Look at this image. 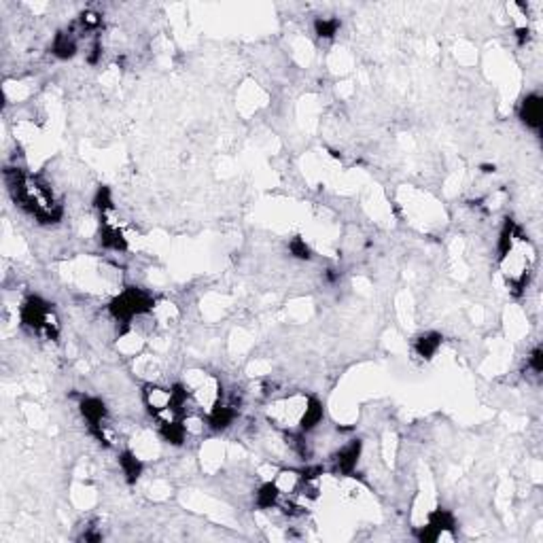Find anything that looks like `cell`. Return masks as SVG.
<instances>
[{
  "label": "cell",
  "mask_w": 543,
  "mask_h": 543,
  "mask_svg": "<svg viewBox=\"0 0 543 543\" xmlns=\"http://www.w3.org/2000/svg\"><path fill=\"white\" fill-rule=\"evenodd\" d=\"M7 185L13 200L32 214L39 223H58L62 219V206L55 200L51 187L41 176L28 174L19 168L7 170Z\"/></svg>",
  "instance_id": "1"
},
{
  "label": "cell",
  "mask_w": 543,
  "mask_h": 543,
  "mask_svg": "<svg viewBox=\"0 0 543 543\" xmlns=\"http://www.w3.org/2000/svg\"><path fill=\"white\" fill-rule=\"evenodd\" d=\"M322 404L316 397L302 393L280 397L268 406V420L274 426L286 431L288 436L291 433H310L322 422Z\"/></svg>",
  "instance_id": "2"
},
{
  "label": "cell",
  "mask_w": 543,
  "mask_h": 543,
  "mask_svg": "<svg viewBox=\"0 0 543 543\" xmlns=\"http://www.w3.org/2000/svg\"><path fill=\"white\" fill-rule=\"evenodd\" d=\"M185 388H187V397H189V406L193 412H198L200 416H208L216 406H221L225 402V390H223V382L216 378L214 374L208 372H189L183 380Z\"/></svg>",
  "instance_id": "3"
},
{
  "label": "cell",
  "mask_w": 543,
  "mask_h": 543,
  "mask_svg": "<svg viewBox=\"0 0 543 543\" xmlns=\"http://www.w3.org/2000/svg\"><path fill=\"white\" fill-rule=\"evenodd\" d=\"M19 318L26 329L45 340H55L60 336V320L49 302L41 298H28L19 308Z\"/></svg>",
  "instance_id": "4"
},
{
  "label": "cell",
  "mask_w": 543,
  "mask_h": 543,
  "mask_svg": "<svg viewBox=\"0 0 543 543\" xmlns=\"http://www.w3.org/2000/svg\"><path fill=\"white\" fill-rule=\"evenodd\" d=\"M155 308V300L147 293L142 291V288H136V286H130V288H123V291L113 298V302L108 304V312H111V316L119 322H132L140 316H147L151 314Z\"/></svg>",
  "instance_id": "5"
},
{
  "label": "cell",
  "mask_w": 543,
  "mask_h": 543,
  "mask_svg": "<svg viewBox=\"0 0 543 543\" xmlns=\"http://www.w3.org/2000/svg\"><path fill=\"white\" fill-rule=\"evenodd\" d=\"M361 448L363 446H361L359 440H352L346 446H342L338 450V454L334 456V472L340 476H350L361 458Z\"/></svg>",
  "instance_id": "6"
},
{
  "label": "cell",
  "mask_w": 543,
  "mask_h": 543,
  "mask_svg": "<svg viewBox=\"0 0 543 543\" xmlns=\"http://www.w3.org/2000/svg\"><path fill=\"white\" fill-rule=\"evenodd\" d=\"M518 115L522 119V123L535 132L541 130V123H543V102H541V96L539 94H528L520 108H518Z\"/></svg>",
  "instance_id": "7"
},
{
  "label": "cell",
  "mask_w": 543,
  "mask_h": 543,
  "mask_svg": "<svg viewBox=\"0 0 543 543\" xmlns=\"http://www.w3.org/2000/svg\"><path fill=\"white\" fill-rule=\"evenodd\" d=\"M79 51V39L72 30L66 32H58L55 39L51 43V53L58 55L60 60H68Z\"/></svg>",
  "instance_id": "8"
},
{
  "label": "cell",
  "mask_w": 543,
  "mask_h": 543,
  "mask_svg": "<svg viewBox=\"0 0 543 543\" xmlns=\"http://www.w3.org/2000/svg\"><path fill=\"white\" fill-rule=\"evenodd\" d=\"M255 503L259 510H276L280 503V490L276 486V482H266L259 486L257 494H255Z\"/></svg>",
  "instance_id": "9"
},
{
  "label": "cell",
  "mask_w": 543,
  "mask_h": 543,
  "mask_svg": "<svg viewBox=\"0 0 543 543\" xmlns=\"http://www.w3.org/2000/svg\"><path fill=\"white\" fill-rule=\"evenodd\" d=\"M440 346H442V336L440 334H424V336L414 340V350L422 359H431L433 354L440 350Z\"/></svg>",
  "instance_id": "10"
},
{
  "label": "cell",
  "mask_w": 543,
  "mask_h": 543,
  "mask_svg": "<svg viewBox=\"0 0 543 543\" xmlns=\"http://www.w3.org/2000/svg\"><path fill=\"white\" fill-rule=\"evenodd\" d=\"M119 467L130 484H134L142 474V460L134 452H121L119 454Z\"/></svg>",
  "instance_id": "11"
},
{
  "label": "cell",
  "mask_w": 543,
  "mask_h": 543,
  "mask_svg": "<svg viewBox=\"0 0 543 543\" xmlns=\"http://www.w3.org/2000/svg\"><path fill=\"white\" fill-rule=\"evenodd\" d=\"M314 30H316V34L320 36V39H334V36L338 34V30H340V19L318 17L314 21Z\"/></svg>",
  "instance_id": "12"
},
{
  "label": "cell",
  "mask_w": 543,
  "mask_h": 543,
  "mask_svg": "<svg viewBox=\"0 0 543 543\" xmlns=\"http://www.w3.org/2000/svg\"><path fill=\"white\" fill-rule=\"evenodd\" d=\"M288 248H291V252L295 257H300V259H310V248H308V244L302 240V238H295L291 244H288Z\"/></svg>",
  "instance_id": "13"
},
{
  "label": "cell",
  "mask_w": 543,
  "mask_h": 543,
  "mask_svg": "<svg viewBox=\"0 0 543 543\" xmlns=\"http://www.w3.org/2000/svg\"><path fill=\"white\" fill-rule=\"evenodd\" d=\"M528 368L535 372V374H541L543 370V356H541V348H535L528 356Z\"/></svg>",
  "instance_id": "14"
},
{
  "label": "cell",
  "mask_w": 543,
  "mask_h": 543,
  "mask_svg": "<svg viewBox=\"0 0 543 543\" xmlns=\"http://www.w3.org/2000/svg\"><path fill=\"white\" fill-rule=\"evenodd\" d=\"M516 39H518V45H526V43H528V39H531V30H528V26H522V28L516 30Z\"/></svg>",
  "instance_id": "15"
},
{
  "label": "cell",
  "mask_w": 543,
  "mask_h": 543,
  "mask_svg": "<svg viewBox=\"0 0 543 543\" xmlns=\"http://www.w3.org/2000/svg\"><path fill=\"white\" fill-rule=\"evenodd\" d=\"M484 172H494V166H484Z\"/></svg>",
  "instance_id": "16"
}]
</instances>
